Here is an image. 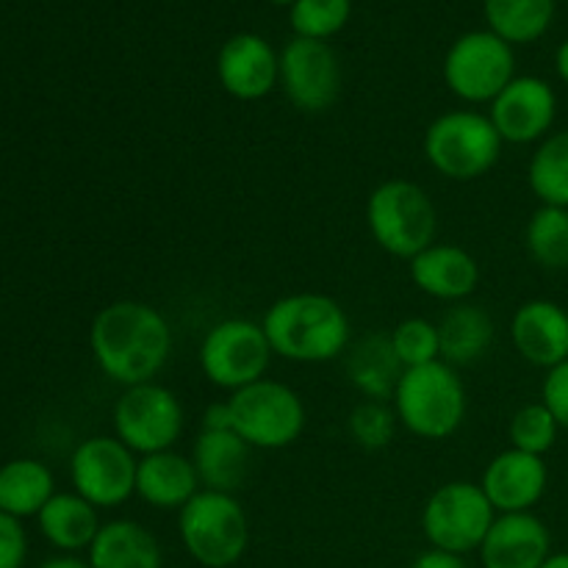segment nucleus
<instances>
[{
	"mask_svg": "<svg viewBox=\"0 0 568 568\" xmlns=\"http://www.w3.org/2000/svg\"><path fill=\"white\" fill-rule=\"evenodd\" d=\"M89 349L109 381L122 388L153 383L172 355V327L159 308L142 300H116L98 311L89 327Z\"/></svg>",
	"mask_w": 568,
	"mask_h": 568,
	"instance_id": "nucleus-1",
	"label": "nucleus"
},
{
	"mask_svg": "<svg viewBox=\"0 0 568 568\" xmlns=\"http://www.w3.org/2000/svg\"><path fill=\"white\" fill-rule=\"evenodd\" d=\"M261 327L272 353L294 364H327L344 358L353 325L342 303L320 292H297L275 300Z\"/></svg>",
	"mask_w": 568,
	"mask_h": 568,
	"instance_id": "nucleus-2",
	"label": "nucleus"
},
{
	"mask_svg": "<svg viewBox=\"0 0 568 568\" xmlns=\"http://www.w3.org/2000/svg\"><path fill=\"white\" fill-rule=\"evenodd\" d=\"M392 408L399 425L425 442L455 436L466 419V388L458 369L444 361L405 369L394 388Z\"/></svg>",
	"mask_w": 568,
	"mask_h": 568,
	"instance_id": "nucleus-3",
	"label": "nucleus"
},
{
	"mask_svg": "<svg viewBox=\"0 0 568 568\" xmlns=\"http://www.w3.org/2000/svg\"><path fill=\"white\" fill-rule=\"evenodd\" d=\"M366 227L383 253L410 261L438 236V209L430 194L414 181L392 178L366 197Z\"/></svg>",
	"mask_w": 568,
	"mask_h": 568,
	"instance_id": "nucleus-4",
	"label": "nucleus"
},
{
	"mask_svg": "<svg viewBox=\"0 0 568 568\" xmlns=\"http://www.w3.org/2000/svg\"><path fill=\"white\" fill-rule=\"evenodd\" d=\"M503 136L488 114L471 109H455L438 114L427 125L422 150L433 170L447 181H480L497 166L503 155Z\"/></svg>",
	"mask_w": 568,
	"mask_h": 568,
	"instance_id": "nucleus-5",
	"label": "nucleus"
},
{
	"mask_svg": "<svg viewBox=\"0 0 568 568\" xmlns=\"http://www.w3.org/2000/svg\"><path fill=\"white\" fill-rule=\"evenodd\" d=\"M178 536L189 558L203 568H231L250 547V521L236 494L200 488L178 510Z\"/></svg>",
	"mask_w": 568,
	"mask_h": 568,
	"instance_id": "nucleus-6",
	"label": "nucleus"
},
{
	"mask_svg": "<svg viewBox=\"0 0 568 568\" xmlns=\"http://www.w3.org/2000/svg\"><path fill=\"white\" fill-rule=\"evenodd\" d=\"M233 433L250 449H286L305 433L308 410L292 386L272 377L250 383L227 397Z\"/></svg>",
	"mask_w": 568,
	"mask_h": 568,
	"instance_id": "nucleus-7",
	"label": "nucleus"
},
{
	"mask_svg": "<svg viewBox=\"0 0 568 568\" xmlns=\"http://www.w3.org/2000/svg\"><path fill=\"white\" fill-rule=\"evenodd\" d=\"M497 510L480 483L453 480L427 497L422 508V532L433 549L453 555L477 552L491 530Z\"/></svg>",
	"mask_w": 568,
	"mask_h": 568,
	"instance_id": "nucleus-8",
	"label": "nucleus"
},
{
	"mask_svg": "<svg viewBox=\"0 0 568 568\" xmlns=\"http://www.w3.org/2000/svg\"><path fill=\"white\" fill-rule=\"evenodd\" d=\"M272 355L275 353L266 342L261 322L233 316L209 327L200 342L197 361L211 386L233 394L266 377Z\"/></svg>",
	"mask_w": 568,
	"mask_h": 568,
	"instance_id": "nucleus-9",
	"label": "nucleus"
},
{
	"mask_svg": "<svg viewBox=\"0 0 568 568\" xmlns=\"http://www.w3.org/2000/svg\"><path fill=\"white\" fill-rule=\"evenodd\" d=\"M111 422H114V436L142 458L175 447L186 427V414L181 399L153 381L122 388L111 410Z\"/></svg>",
	"mask_w": 568,
	"mask_h": 568,
	"instance_id": "nucleus-10",
	"label": "nucleus"
},
{
	"mask_svg": "<svg viewBox=\"0 0 568 568\" xmlns=\"http://www.w3.org/2000/svg\"><path fill=\"white\" fill-rule=\"evenodd\" d=\"M444 83L469 105L491 103L516 78L514 44L494 31H469L453 42L444 55Z\"/></svg>",
	"mask_w": 568,
	"mask_h": 568,
	"instance_id": "nucleus-11",
	"label": "nucleus"
},
{
	"mask_svg": "<svg viewBox=\"0 0 568 568\" xmlns=\"http://www.w3.org/2000/svg\"><path fill=\"white\" fill-rule=\"evenodd\" d=\"M139 455L116 436H92L75 447L70 458V480L94 508H120L136 497Z\"/></svg>",
	"mask_w": 568,
	"mask_h": 568,
	"instance_id": "nucleus-12",
	"label": "nucleus"
},
{
	"mask_svg": "<svg viewBox=\"0 0 568 568\" xmlns=\"http://www.w3.org/2000/svg\"><path fill=\"white\" fill-rule=\"evenodd\" d=\"M277 87L294 109L322 114L342 92V64L327 42L294 37L281 50V81Z\"/></svg>",
	"mask_w": 568,
	"mask_h": 568,
	"instance_id": "nucleus-13",
	"label": "nucleus"
},
{
	"mask_svg": "<svg viewBox=\"0 0 568 568\" xmlns=\"http://www.w3.org/2000/svg\"><path fill=\"white\" fill-rule=\"evenodd\" d=\"M488 105V120L505 144H538L558 120V94L538 75H516Z\"/></svg>",
	"mask_w": 568,
	"mask_h": 568,
	"instance_id": "nucleus-14",
	"label": "nucleus"
},
{
	"mask_svg": "<svg viewBox=\"0 0 568 568\" xmlns=\"http://www.w3.org/2000/svg\"><path fill=\"white\" fill-rule=\"evenodd\" d=\"M216 78L231 98L253 103L281 81V53L258 33H236L216 53Z\"/></svg>",
	"mask_w": 568,
	"mask_h": 568,
	"instance_id": "nucleus-15",
	"label": "nucleus"
},
{
	"mask_svg": "<svg viewBox=\"0 0 568 568\" xmlns=\"http://www.w3.org/2000/svg\"><path fill=\"white\" fill-rule=\"evenodd\" d=\"M547 486V460L514 447L494 455L480 477V488L497 514H527L541 503Z\"/></svg>",
	"mask_w": 568,
	"mask_h": 568,
	"instance_id": "nucleus-16",
	"label": "nucleus"
},
{
	"mask_svg": "<svg viewBox=\"0 0 568 568\" xmlns=\"http://www.w3.org/2000/svg\"><path fill=\"white\" fill-rule=\"evenodd\" d=\"M410 283L442 303H466L480 286V264L458 244L433 242L408 261Z\"/></svg>",
	"mask_w": 568,
	"mask_h": 568,
	"instance_id": "nucleus-17",
	"label": "nucleus"
},
{
	"mask_svg": "<svg viewBox=\"0 0 568 568\" xmlns=\"http://www.w3.org/2000/svg\"><path fill=\"white\" fill-rule=\"evenodd\" d=\"M510 342L538 369L568 361V311L552 300H527L510 320Z\"/></svg>",
	"mask_w": 568,
	"mask_h": 568,
	"instance_id": "nucleus-18",
	"label": "nucleus"
},
{
	"mask_svg": "<svg viewBox=\"0 0 568 568\" xmlns=\"http://www.w3.org/2000/svg\"><path fill=\"white\" fill-rule=\"evenodd\" d=\"M477 552L483 568H541L552 555V536L532 510L497 514Z\"/></svg>",
	"mask_w": 568,
	"mask_h": 568,
	"instance_id": "nucleus-19",
	"label": "nucleus"
},
{
	"mask_svg": "<svg viewBox=\"0 0 568 568\" xmlns=\"http://www.w3.org/2000/svg\"><path fill=\"white\" fill-rule=\"evenodd\" d=\"M200 477L189 455H142L136 466V497L155 510H181L200 491Z\"/></svg>",
	"mask_w": 568,
	"mask_h": 568,
	"instance_id": "nucleus-20",
	"label": "nucleus"
},
{
	"mask_svg": "<svg viewBox=\"0 0 568 568\" xmlns=\"http://www.w3.org/2000/svg\"><path fill=\"white\" fill-rule=\"evenodd\" d=\"M344 372L347 381L364 399H381L392 403L394 388L403 377V364L392 347L388 333H369V336L355 338L344 353Z\"/></svg>",
	"mask_w": 568,
	"mask_h": 568,
	"instance_id": "nucleus-21",
	"label": "nucleus"
},
{
	"mask_svg": "<svg viewBox=\"0 0 568 568\" xmlns=\"http://www.w3.org/2000/svg\"><path fill=\"white\" fill-rule=\"evenodd\" d=\"M92 568H161L164 552L153 532L133 519H111L100 525L87 549Z\"/></svg>",
	"mask_w": 568,
	"mask_h": 568,
	"instance_id": "nucleus-22",
	"label": "nucleus"
},
{
	"mask_svg": "<svg viewBox=\"0 0 568 568\" xmlns=\"http://www.w3.org/2000/svg\"><path fill=\"white\" fill-rule=\"evenodd\" d=\"M250 453L253 449L233 430H200L189 458L197 469L200 486L209 491L236 494L247 480Z\"/></svg>",
	"mask_w": 568,
	"mask_h": 568,
	"instance_id": "nucleus-23",
	"label": "nucleus"
},
{
	"mask_svg": "<svg viewBox=\"0 0 568 568\" xmlns=\"http://www.w3.org/2000/svg\"><path fill=\"white\" fill-rule=\"evenodd\" d=\"M37 521L44 541L50 547L61 549L64 555H75L92 547L94 536H98L100 525H103L98 508L75 491L53 494L50 503L39 510Z\"/></svg>",
	"mask_w": 568,
	"mask_h": 568,
	"instance_id": "nucleus-24",
	"label": "nucleus"
},
{
	"mask_svg": "<svg viewBox=\"0 0 568 568\" xmlns=\"http://www.w3.org/2000/svg\"><path fill=\"white\" fill-rule=\"evenodd\" d=\"M442 361L449 366H471L486 358L497 327L491 314L475 303H455L438 322Z\"/></svg>",
	"mask_w": 568,
	"mask_h": 568,
	"instance_id": "nucleus-25",
	"label": "nucleus"
},
{
	"mask_svg": "<svg viewBox=\"0 0 568 568\" xmlns=\"http://www.w3.org/2000/svg\"><path fill=\"white\" fill-rule=\"evenodd\" d=\"M55 494L53 471L37 458H17L0 466V510L14 519L39 516Z\"/></svg>",
	"mask_w": 568,
	"mask_h": 568,
	"instance_id": "nucleus-26",
	"label": "nucleus"
},
{
	"mask_svg": "<svg viewBox=\"0 0 568 568\" xmlns=\"http://www.w3.org/2000/svg\"><path fill=\"white\" fill-rule=\"evenodd\" d=\"M488 31L508 44L538 42L555 20V0H486Z\"/></svg>",
	"mask_w": 568,
	"mask_h": 568,
	"instance_id": "nucleus-27",
	"label": "nucleus"
},
{
	"mask_svg": "<svg viewBox=\"0 0 568 568\" xmlns=\"http://www.w3.org/2000/svg\"><path fill=\"white\" fill-rule=\"evenodd\" d=\"M527 186L541 205L568 209V128L536 144L527 164Z\"/></svg>",
	"mask_w": 568,
	"mask_h": 568,
	"instance_id": "nucleus-28",
	"label": "nucleus"
},
{
	"mask_svg": "<svg viewBox=\"0 0 568 568\" xmlns=\"http://www.w3.org/2000/svg\"><path fill=\"white\" fill-rule=\"evenodd\" d=\"M525 247L544 270H568V209L538 205L527 220Z\"/></svg>",
	"mask_w": 568,
	"mask_h": 568,
	"instance_id": "nucleus-29",
	"label": "nucleus"
},
{
	"mask_svg": "<svg viewBox=\"0 0 568 568\" xmlns=\"http://www.w3.org/2000/svg\"><path fill=\"white\" fill-rule=\"evenodd\" d=\"M288 17H292V28L297 37L327 42L349 22L353 0H297L288 9Z\"/></svg>",
	"mask_w": 568,
	"mask_h": 568,
	"instance_id": "nucleus-30",
	"label": "nucleus"
},
{
	"mask_svg": "<svg viewBox=\"0 0 568 568\" xmlns=\"http://www.w3.org/2000/svg\"><path fill=\"white\" fill-rule=\"evenodd\" d=\"M392 347L397 353L403 369L414 366H427L442 361V336H438V322L425 320V316H410L403 320L392 333Z\"/></svg>",
	"mask_w": 568,
	"mask_h": 568,
	"instance_id": "nucleus-31",
	"label": "nucleus"
},
{
	"mask_svg": "<svg viewBox=\"0 0 568 568\" xmlns=\"http://www.w3.org/2000/svg\"><path fill=\"white\" fill-rule=\"evenodd\" d=\"M560 436V425L552 414H549L547 405L538 399V403H527L510 416L508 425V438L510 447L521 449V453L530 455H547L555 447Z\"/></svg>",
	"mask_w": 568,
	"mask_h": 568,
	"instance_id": "nucleus-32",
	"label": "nucleus"
},
{
	"mask_svg": "<svg viewBox=\"0 0 568 568\" xmlns=\"http://www.w3.org/2000/svg\"><path fill=\"white\" fill-rule=\"evenodd\" d=\"M397 425L399 419L392 403H381V399H364L347 416V430L353 442L369 453L386 449L394 442Z\"/></svg>",
	"mask_w": 568,
	"mask_h": 568,
	"instance_id": "nucleus-33",
	"label": "nucleus"
},
{
	"mask_svg": "<svg viewBox=\"0 0 568 568\" xmlns=\"http://www.w3.org/2000/svg\"><path fill=\"white\" fill-rule=\"evenodd\" d=\"M541 403L558 419L560 430H568V361L547 369L541 383Z\"/></svg>",
	"mask_w": 568,
	"mask_h": 568,
	"instance_id": "nucleus-34",
	"label": "nucleus"
},
{
	"mask_svg": "<svg viewBox=\"0 0 568 568\" xmlns=\"http://www.w3.org/2000/svg\"><path fill=\"white\" fill-rule=\"evenodd\" d=\"M28 558V536L20 519L0 510V568H22Z\"/></svg>",
	"mask_w": 568,
	"mask_h": 568,
	"instance_id": "nucleus-35",
	"label": "nucleus"
},
{
	"mask_svg": "<svg viewBox=\"0 0 568 568\" xmlns=\"http://www.w3.org/2000/svg\"><path fill=\"white\" fill-rule=\"evenodd\" d=\"M410 568H469V564H466L464 555L442 552V549L430 547L410 564Z\"/></svg>",
	"mask_w": 568,
	"mask_h": 568,
	"instance_id": "nucleus-36",
	"label": "nucleus"
},
{
	"mask_svg": "<svg viewBox=\"0 0 568 568\" xmlns=\"http://www.w3.org/2000/svg\"><path fill=\"white\" fill-rule=\"evenodd\" d=\"M203 430H233V419H231V405L225 403H214L205 408L203 414Z\"/></svg>",
	"mask_w": 568,
	"mask_h": 568,
	"instance_id": "nucleus-37",
	"label": "nucleus"
},
{
	"mask_svg": "<svg viewBox=\"0 0 568 568\" xmlns=\"http://www.w3.org/2000/svg\"><path fill=\"white\" fill-rule=\"evenodd\" d=\"M39 568H92V566H89V560L78 558V555H59V558L44 560Z\"/></svg>",
	"mask_w": 568,
	"mask_h": 568,
	"instance_id": "nucleus-38",
	"label": "nucleus"
},
{
	"mask_svg": "<svg viewBox=\"0 0 568 568\" xmlns=\"http://www.w3.org/2000/svg\"><path fill=\"white\" fill-rule=\"evenodd\" d=\"M555 70H558L560 81L568 87V39L564 44L558 48V53H555Z\"/></svg>",
	"mask_w": 568,
	"mask_h": 568,
	"instance_id": "nucleus-39",
	"label": "nucleus"
},
{
	"mask_svg": "<svg viewBox=\"0 0 568 568\" xmlns=\"http://www.w3.org/2000/svg\"><path fill=\"white\" fill-rule=\"evenodd\" d=\"M541 568H568V552H552Z\"/></svg>",
	"mask_w": 568,
	"mask_h": 568,
	"instance_id": "nucleus-40",
	"label": "nucleus"
},
{
	"mask_svg": "<svg viewBox=\"0 0 568 568\" xmlns=\"http://www.w3.org/2000/svg\"><path fill=\"white\" fill-rule=\"evenodd\" d=\"M270 3H275V6H288V9H292V6L297 3V0H270Z\"/></svg>",
	"mask_w": 568,
	"mask_h": 568,
	"instance_id": "nucleus-41",
	"label": "nucleus"
}]
</instances>
